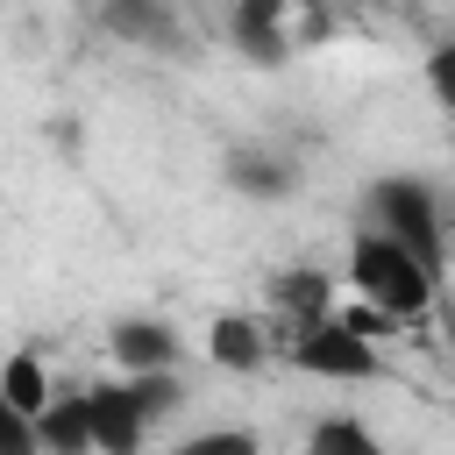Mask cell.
Listing matches in <instances>:
<instances>
[{"label": "cell", "instance_id": "obj_1", "mask_svg": "<svg viewBox=\"0 0 455 455\" xmlns=\"http://www.w3.org/2000/svg\"><path fill=\"white\" fill-rule=\"evenodd\" d=\"M341 277H348L355 306H370V313H377V320H391V327L427 320V313H434V299H441V270H434V263H419L412 249H398V242H391V235H377V228H348Z\"/></svg>", "mask_w": 455, "mask_h": 455}, {"label": "cell", "instance_id": "obj_2", "mask_svg": "<svg viewBox=\"0 0 455 455\" xmlns=\"http://www.w3.org/2000/svg\"><path fill=\"white\" fill-rule=\"evenodd\" d=\"M185 405L178 370H149V377H100L85 384V427H92V455H142L149 427L164 412Z\"/></svg>", "mask_w": 455, "mask_h": 455}, {"label": "cell", "instance_id": "obj_3", "mask_svg": "<svg viewBox=\"0 0 455 455\" xmlns=\"http://www.w3.org/2000/svg\"><path fill=\"white\" fill-rule=\"evenodd\" d=\"M355 228L391 235L398 249H412V256L434 263V270L448 263V199H441V185L419 178V171H384V178H370Z\"/></svg>", "mask_w": 455, "mask_h": 455}, {"label": "cell", "instance_id": "obj_4", "mask_svg": "<svg viewBox=\"0 0 455 455\" xmlns=\"http://www.w3.org/2000/svg\"><path fill=\"white\" fill-rule=\"evenodd\" d=\"M377 327H391V320H377L370 306L363 313H320L313 327L284 334V363L313 384H377L384 377Z\"/></svg>", "mask_w": 455, "mask_h": 455}, {"label": "cell", "instance_id": "obj_5", "mask_svg": "<svg viewBox=\"0 0 455 455\" xmlns=\"http://www.w3.org/2000/svg\"><path fill=\"white\" fill-rule=\"evenodd\" d=\"M107 363L114 377H149V370H178L185 363V334L156 313H121L107 327Z\"/></svg>", "mask_w": 455, "mask_h": 455}, {"label": "cell", "instance_id": "obj_6", "mask_svg": "<svg viewBox=\"0 0 455 455\" xmlns=\"http://www.w3.org/2000/svg\"><path fill=\"white\" fill-rule=\"evenodd\" d=\"M100 28L128 50H149V57H171L185 50V21H178V0H100Z\"/></svg>", "mask_w": 455, "mask_h": 455}, {"label": "cell", "instance_id": "obj_7", "mask_svg": "<svg viewBox=\"0 0 455 455\" xmlns=\"http://www.w3.org/2000/svg\"><path fill=\"white\" fill-rule=\"evenodd\" d=\"M220 178H228V192H242L256 206H277V199L299 192V164L284 149H270V142H235L220 156Z\"/></svg>", "mask_w": 455, "mask_h": 455}, {"label": "cell", "instance_id": "obj_8", "mask_svg": "<svg viewBox=\"0 0 455 455\" xmlns=\"http://www.w3.org/2000/svg\"><path fill=\"white\" fill-rule=\"evenodd\" d=\"M291 0H228V43L249 64H284L291 57Z\"/></svg>", "mask_w": 455, "mask_h": 455}, {"label": "cell", "instance_id": "obj_9", "mask_svg": "<svg viewBox=\"0 0 455 455\" xmlns=\"http://www.w3.org/2000/svg\"><path fill=\"white\" fill-rule=\"evenodd\" d=\"M199 348H206V363H213V370L249 377V370H263V363H270L277 334H270V320H256V313H213Z\"/></svg>", "mask_w": 455, "mask_h": 455}, {"label": "cell", "instance_id": "obj_10", "mask_svg": "<svg viewBox=\"0 0 455 455\" xmlns=\"http://www.w3.org/2000/svg\"><path fill=\"white\" fill-rule=\"evenodd\" d=\"M320 313H334V277L320 270V263H284L277 277H270V320L284 327V334H299V327H313ZM270 327V334H277Z\"/></svg>", "mask_w": 455, "mask_h": 455}, {"label": "cell", "instance_id": "obj_11", "mask_svg": "<svg viewBox=\"0 0 455 455\" xmlns=\"http://www.w3.org/2000/svg\"><path fill=\"white\" fill-rule=\"evenodd\" d=\"M36 448H43V455H92L85 391H50V405L36 412Z\"/></svg>", "mask_w": 455, "mask_h": 455}, {"label": "cell", "instance_id": "obj_12", "mask_svg": "<svg viewBox=\"0 0 455 455\" xmlns=\"http://www.w3.org/2000/svg\"><path fill=\"white\" fill-rule=\"evenodd\" d=\"M306 455H391V448L363 412H320L306 427Z\"/></svg>", "mask_w": 455, "mask_h": 455}, {"label": "cell", "instance_id": "obj_13", "mask_svg": "<svg viewBox=\"0 0 455 455\" xmlns=\"http://www.w3.org/2000/svg\"><path fill=\"white\" fill-rule=\"evenodd\" d=\"M50 391H57V384H50V370H43V355H36V348H14V355L0 363V398H7L14 412H28V419H36V412L50 405Z\"/></svg>", "mask_w": 455, "mask_h": 455}, {"label": "cell", "instance_id": "obj_14", "mask_svg": "<svg viewBox=\"0 0 455 455\" xmlns=\"http://www.w3.org/2000/svg\"><path fill=\"white\" fill-rule=\"evenodd\" d=\"M171 455H263V441H256L249 427H199V434H185Z\"/></svg>", "mask_w": 455, "mask_h": 455}, {"label": "cell", "instance_id": "obj_15", "mask_svg": "<svg viewBox=\"0 0 455 455\" xmlns=\"http://www.w3.org/2000/svg\"><path fill=\"white\" fill-rule=\"evenodd\" d=\"M0 455H43V448H36V419L14 412L7 398H0Z\"/></svg>", "mask_w": 455, "mask_h": 455}, {"label": "cell", "instance_id": "obj_16", "mask_svg": "<svg viewBox=\"0 0 455 455\" xmlns=\"http://www.w3.org/2000/svg\"><path fill=\"white\" fill-rule=\"evenodd\" d=\"M291 7H320V0H291Z\"/></svg>", "mask_w": 455, "mask_h": 455}]
</instances>
